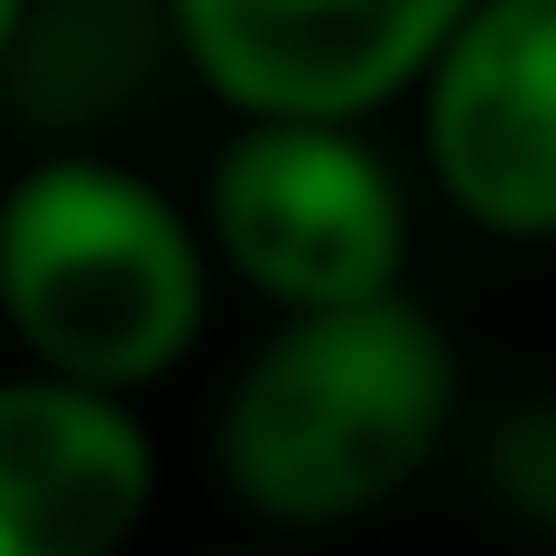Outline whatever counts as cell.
I'll return each mask as SVG.
<instances>
[{"instance_id":"6da1fadb","label":"cell","mask_w":556,"mask_h":556,"mask_svg":"<svg viewBox=\"0 0 556 556\" xmlns=\"http://www.w3.org/2000/svg\"><path fill=\"white\" fill-rule=\"evenodd\" d=\"M464 362L417 298L298 306L214 417L223 492L269 529H353L445 455Z\"/></svg>"},{"instance_id":"7a4b0ae2","label":"cell","mask_w":556,"mask_h":556,"mask_svg":"<svg viewBox=\"0 0 556 556\" xmlns=\"http://www.w3.org/2000/svg\"><path fill=\"white\" fill-rule=\"evenodd\" d=\"M214 241L121 159H38L0 186V334L38 371L159 390L204 343Z\"/></svg>"},{"instance_id":"3957f363","label":"cell","mask_w":556,"mask_h":556,"mask_svg":"<svg viewBox=\"0 0 556 556\" xmlns=\"http://www.w3.org/2000/svg\"><path fill=\"white\" fill-rule=\"evenodd\" d=\"M204 241L260 306H353L408 278V186L362 121L232 112V139L204 167Z\"/></svg>"},{"instance_id":"277c9868","label":"cell","mask_w":556,"mask_h":556,"mask_svg":"<svg viewBox=\"0 0 556 556\" xmlns=\"http://www.w3.org/2000/svg\"><path fill=\"white\" fill-rule=\"evenodd\" d=\"M408 102L427 177L473 232L556 241V0H473Z\"/></svg>"},{"instance_id":"5b68a950","label":"cell","mask_w":556,"mask_h":556,"mask_svg":"<svg viewBox=\"0 0 556 556\" xmlns=\"http://www.w3.org/2000/svg\"><path fill=\"white\" fill-rule=\"evenodd\" d=\"M473 0H167L177 56L223 112L371 121L417 93Z\"/></svg>"},{"instance_id":"8992f818","label":"cell","mask_w":556,"mask_h":556,"mask_svg":"<svg viewBox=\"0 0 556 556\" xmlns=\"http://www.w3.org/2000/svg\"><path fill=\"white\" fill-rule=\"evenodd\" d=\"M159 501L139 399L65 371L0 380V556H130Z\"/></svg>"},{"instance_id":"52a82bcc","label":"cell","mask_w":556,"mask_h":556,"mask_svg":"<svg viewBox=\"0 0 556 556\" xmlns=\"http://www.w3.org/2000/svg\"><path fill=\"white\" fill-rule=\"evenodd\" d=\"M20 28H28V0H0V65H10V47H20Z\"/></svg>"},{"instance_id":"ba28073f","label":"cell","mask_w":556,"mask_h":556,"mask_svg":"<svg viewBox=\"0 0 556 556\" xmlns=\"http://www.w3.org/2000/svg\"><path fill=\"white\" fill-rule=\"evenodd\" d=\"M214 556H288V547H214Z\"/></svg>"}]
</instances>
